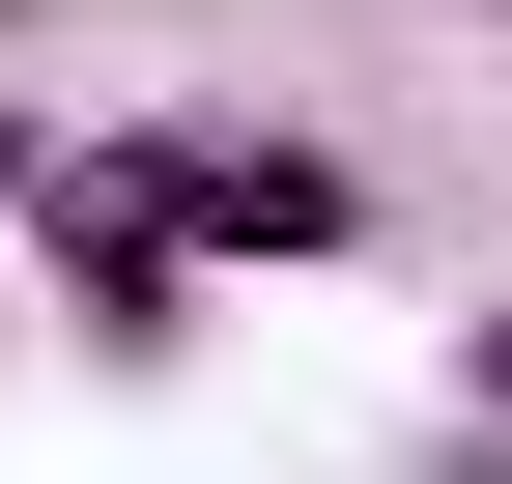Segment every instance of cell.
I'll return each mask as SVG.
<instances>
[{
    "mask_svg": "<svg viewBox=\"0 0 512 484\" xmlns=\"http://www.w3.org/2000/svg\"><path fill=\"white\" fill-rule=\"evenodd\" d=\"M114 171L171 200V257H342V228H370V171L285 143V114H171V143H114Z\"/></svg>",
    "mask_w": 512,
    "mask_h": 484,
    "instance_id": "1",
    "label": "cell"
},
{
    "mask_svg": "<svg viewBox=\"0 0 512 484\" xmlns=\"http://www.w3.org/2000/svg\"><path fill=\"white\" fill-rule=\"evenodd\" d=\"M29 228H57V314H86V342H114V371H143V342H200V257H171V200H143V171H114V143H86V171H57V200H29Z\"/></svg>",
    "mask_w": 512,
    "mask_h": 484,
    "instance_id": "2",
    "label": "cell"
},
{
    "mask_svg": "<svg viewBox=\"0 0 512 484\" xmlns=\"http://www.w3.org/2000/svg\"><path fill=\"white\" fill-rule=\"evenodd\" d=\"M57 171H86V143H57V114H29V86H0V228H29V200H57Z\"/></svg>",
    "mask_w": 512,
    "mask_h": 484,
    "instance_id": "3",
    "label": "cell"
},
{
    "mask_svg": "<svg viewBox=\"0 0 512 484\" xmlns=\"http://www.w3.org/2000/svg\"><path fill=\"white\" fill-rule=\"evenodd\" d=\"M484 428H512V314H484Z\"/></svg>",
    "mask_w": 512,
    "mask_h": 484,
    "instance_id": "4",
    "label": "cell"
},
{
    "mask_svg": "<svg viewBox=\"0 0 512 484\" xmlns=\"http://www.w3.org/2000/svg\"><path fill=\"white\" fill-rule=\"evenodd\" d=\"M0 29H29V0H0Z\"/></svg>",
    "mask_w": 512,
    "mask_h": 484,
    "instance_id": "5",
    "label": "cell"
}]
</instances>
